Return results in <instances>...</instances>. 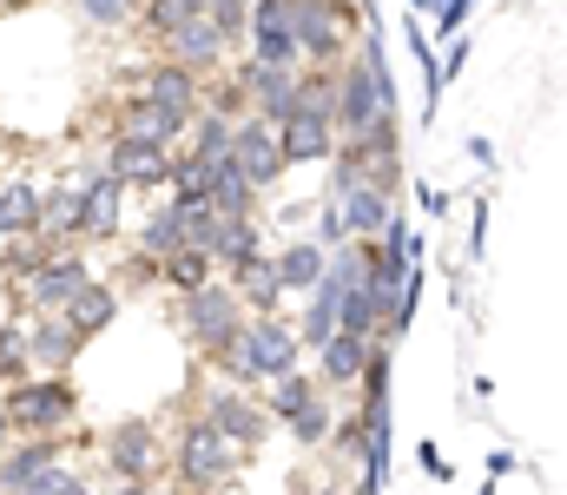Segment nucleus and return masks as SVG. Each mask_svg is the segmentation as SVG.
<instances>
[{
  "mask_svg": "<svg viewBox=\"0 0 567 495\" xmlns=\"http://www.w3.org/2000/svg\"><path fill=\"white\" fill-rule=\"evenodd\" d=\"M185 133H192V146H185V153H192V159H205V165H212V159H225V153H231V133H238V120H225V113H212V106H198Z\"/></svg>",
  "mask_w": 567,
  "mask_h": 495,
  "instance_id": "bb28decb",
  "label": "nucleus"
},
{
  "mask_svg": "<svg viewBox=\"0 0 567 495\" xmlns=\"http://www.w3.org/2000/svg\"><path fill=\"white\" fill-rule=\"evenodd\" d=\"M475 495H502V489H495V483H482V489H475Z\"/></svg>",
  "mask_w": 567,
  "mask_h": 495,
  "instance_id": "c03bdc74",
  "label": "nucleus"
},
{
  "mask_svg": "<svg viewBox=\"0 0 567 495\" xmlns=\"http://www.w3.org/2000/svg\"><path fill=\"white\" fill-rule=\"evenodd\" d=\"M290 495H310V489H303V483H290Z\"/></svg>",
  "mask_w": 567,
  "mask_h": 495,
  "instance_id": "a18cd8bd",
  "label": "nucleus"
},
{
  "mask_svg": "<svg viewBox=\"0 0 567 495\" xmlns=\"http://www.w3.org/2000/svg\"><path fill=\"white\" fill-rule=\"evenodd\" d=\"M317 396H330V390H323L317 377H303V370H284L278 383H271V396H265V410H271L278 423H290V416H303V410H310Z\"/></svg>",
  "mask_w": 567,
  "mask_h": 495,
  "instance_id": "cd10ccee",
  "label": "nucleus"
},
{
  "mask_svg": "<svg viewBox=\"0 0 567 495\" xmlns=\"http://www.w3.org/2000/svg\"><path fill=\"white\" fill-rule=\"evenodd\" d=\"M158 271H165V285H172V291H198V285H212V271H218V265H212V251H192V245H185V251H172Z\"/></svg>",
  "mask_w": 567,
  "mask_h": 495,
  "instance_id": "c756f323",
  "label": "nucleus"
},
{
  "mask_svg": "<svg viewBox=\"0 0 567 495\" xmlns=\"http://www.w3.org/2000/svg\"><path fill=\"white\" fill-rule=\"evenodd\" d=\"M126 7H145V0H126Z\"/></svg>",
  "mask_w": 567,
  "mask_h": 495,
  "instance_id": "de8ad7c7",
  "label": "nucleus"
},
{
  "mask_svg": "<svg viewBox=\"0 0 567 495\" xmlns=\"http://www.w3.org/2000/svg\"><path fill=\"white\" fill-rule=\"evenodd\" d=\"M165 47H172V60H178V66H192V73H205V66H218V60L231 53L205 13H198V20H185L178 33H165Z\"/></svg>",
  "mask_w": 567,
  "mask_h": 495,
  "instance_id": "a211bd4d",
  "label": "nucleus"
},
{
  "mask_svg": "<svg viewBox=\"0 0 567 495\" xmlns=\"http://www.w3.org/2000/svg\"><path fill=\"white\" fill-rule=\"evenodd\" d=\"M284 7H290L297 60H310V66H337V53H343V7H337V0H284Z\"/></svg>",
  "mask_w": 567,
  "mask_h": 495,
  "instance_id": "20e7f679",
  "label": "nucleus"
},
{
  "mask_svg": "<svg viewBox=\"0 0 567 495\" xmlns=\"http://www.w3.org/2000/svg\"><path fill=\"white\" fill-rule=\"evenodd\" d=\"M337 212H343V231L357 238V245H370L390 218H396V192H377V185H363V192H350V198H337Z\"/></svg>",
  "mask_w": 567,
  "mask_h": 495,
  "instance_id": "dca6fc26",
  "label": "nucleus"
},
{
  "mask_svg": "<svg viewBox=\"0 0 567 495\" xmlns=\"http://www.w3.org/2000/svg\"><path fill=\"white\" fill-rule=\"evenodd\" d=\"M468 7H475V0H468Z\"/></svg>",
  "mask_w": 567,
  "mask_h": 495,
  "instance_id": "09e8293b",
  "label": "nucleus"
},
{
  "mask_svg": "<svg viewBox=\"0 0 567 495\" xmlns=\"http://www.w3.org/2000/svg\"><path fill=\"white\" fill-rule=\"evenodd\" d=\"M245 40H251V60L297 73V40H290V7H284V0H251V27H245Z\"/></svg>",
  "mask_w": 567,
  "mask_h": 495,
  "instance_id": "6e6552de",
  "label": "nucleus"
},
{
  "mask_svg": "<svg viewBox=\"0 0 567 495\" xmlns=\"http://www.w3.org/2000/svg\"><path fill=\"white\" fill-rule=\"evenodd\" d=\"M140 251L145 265H165L172 251H185V225H178V205H158L152 218L140 225Z\"/></svg>",
  "mask_w": 567,
  "mask_h": 495,
  "instance_id": "c85d7f7f",
  "label": "nucleus"
},
{
  "mask_svg": "<svg viewBox=\"0 0 567 495\" xmlns=\"http://www.w3.org/2000/svg\"><path fill=\"white\" fill-rule=\"evenodd\" d=\"M113 495H152V489H145V483H120Z\"/></svg>",
  "mask_w": 567,
  "mask_h": 495,
  "instance_id": "79ce46f5",
  "label": "nucleus"
},
{
  "mask_svg": "<svg viewBox=\"0 0 567 495\" xmlns=\"http://www.w3.org/2000/svg\"><path fill=\"white\" fill-rule=\"evenodd\" d=\"M238 463H245V450H231L205 416L185 423V436H178V476H185V489H225L238 476Z\"/></svg>",
  "mask_w": 567,
  "mask_h": 495,
  "instance_id": "7ed1b4c3",
  "label": "nucleus"
},
{
  "mask_svg": "<svg viewBox=\"0 0 567 495\" xmlns=\"http://www.w3.org/2000/svg\"><path fill=\"white\" fill-rule=\"evenodd\" d=\"M310 238H317L323 251H343V245H350V231H343V212H337L330 198H323V212H317V231H310Z\"/></svg>",
  "mask_w": 567,
  "mask_h": 495,
  "instance_id": "72a5a7b5",
  "label": "nucleus"
},
{
  "mask_svg": "<svg viewBox=\"0 0 567 495\" xmlns=\"http://www.w3.org/2000/svg\"><path fill=\"white\" fill-rule=\"evenodd\" d=\"M106 172L120 178V185H165L172 178V153L165 146H145V140H113L106 146Z\"/></svg>",
  "mask_w": 567,
  "mask_h": 495,
  "instance_id": "9d476101",
  "label": "nucleus"
},
{
  "mask_svg": "<svg viewBox=\"0 0 567 495\" xmlns=\"http://www.w3.org/2000/svg\"><path fill=\"white\" fill-rule=\"evenodd\" d=\"M80 343H86V337H80V330L66 324L60 311H53V318H40V324H33V337H27V350H33V363H47L53 377H60V370H66V363L80 357Z\"/></svg>",
  "mask_w": 567,
  "mask_h": 495,
  "instance_id": "5701e85b",
  "label": "nucleus"
},
{
  "mask_svg": "<svg viewBox=\"0 0 567 495\" xmlns=\"http://www.w3.org/2000/svg\"><path fill=\"white\" fill-rule=\"evenodd\" d=\"M73 410H80L73 383H66V377H47V383H20V390H13L7 423H13V430H33V436H53L60 423H73Z\"/></svg>",
  "mask_w": 567,
  "mask_h": 495,
  "instance_id": "423d86ee",
  "label": "nucleus"
},
{
  "mask_svg": "<svg viewBox=\"0 0 567 495\" xmlns=\"http://www.w3.org/2000/svg\"><path fill=\"white\" fill-rule=\"evenodd\" d=\"M482 245H488V198L475 205V231H468V251H475V258H482Z\"/></svg>",
  "mask_w": 567,
  "mask_h": 495,
  "instance_id": "58836bf2",
  "label": "nucleus"
},
{
  "mask_svg": "<svg viewBox=\"0 0 567 495\" xmlns=\"http://www.w3.org/2000/svg\"><path fill=\"white\" fill-rule=\"evenodd\" d=\"M152 456H158V450H152V423H140V416H133V423H120V430L106 436V463L120 470V483H145Z\"/></svg>",
  "mask_w": 567,
  "mask_h": 495,
  "instance_id": "f3484780",
  "label": "nucleus"
},
{
  "mask_svg": "<svg viewBox=\"0 0 567 495\" xmlns=\"http://www.w3.org/2000/svg\"><path fill=\"white\" fill-rule=\"evenodd\" d=\"M271 265H278L284 298H290V291H297V298H310V291H317V278L330 271V251H323L317 238H290V245H284V251L271 258Z\"/></svg>",
  "mask_w": 567,
  "mask_h": 495,
  "instance_id": "4468645a",
  "label": "nucleus"
},
{
  "mask_svg": "<svg viewBox=\"0 0 567 495\" xmlns=\"http://www.w3.org/2000/svg\"><path fill=\"white\" fill-rule=\"evenodd\" d=\"M502 476H515V450H488V483H502Z\"/></svg>",
  "mask_w": 567,
  "mask_h": 495,
  "instance_id": "ea45409f",
  "label": "nucleus"
},
{
  "mask_svg": "<svg viewBox=\"0 0 567 495\" xmlns=\"http://www.w3.org/2000/svg\"><path fill=\"white\" fill-rule=\"evenodd\" d=\"M53 463H60V443H53V436H33V443L7 450V456H0V495H27L33 476H47Z\"/></svg>",
  "mask_w": 567,
  "mask_h": 495,
  "instance_id": "2eb2a0df",
  "label": "nucleus"
},
{
  "mask_svg": "<svg viewBox=\"0 0 567 495\" xmlns=\"http://www.w3.org/2000/svg\"><path fill=\"white\" fill-rule=\"evenodd\" d=\"M278 140H284V159L290 165H317V159H337V120L330 113H310V106H297L290 120L278 126Z\"/></svg>",
  "mask_w": 567,
  "mask_h": 495,
  "instance_id": "1a4fd4ad",
  "label": "nucleus"
},
{
  "mask_svg": "<svg viewBox=\"0 0 567 495\" xmlns=\"http://www.w3.org/2000/svg\"><path fill=\"white\" fill-rule=\"evenodd\" d=\"M145 100H158V106H178V113H198V106H205V73H192V66L165 60V66H152V80H145Z\"/></svg>",
  "mask_w": 567,
  "mask_h": 495,
  "instance_id": "6ab92c4d",
  "label": "nucleus"
},
{
  "mask_svg": "<svg viewBox=\"0 0 567 495\" xmlns=\"http://www.w3.org/2000/svg\"><path fill=\"white\" fill-rule=\"evenodd\" d=\"M205 423H212V430H218L231 450H245V456H251V450L271 436V423H278V416H271L265 403H251L245 390H212V403H205Z\"/></svg>",
  "mask_w": 567,
  "mask_h": 495,
  "instance_id": "0eeeda50",
  "label": "nucleus"
},
{
  "mask_svg": "<svg viewBox=\"0 0 567 495\" xmlns=\"http://www.w3.org/2000/svg\"><path fill=\"white\" fill-rule=\"evenodd\" d=\"M185 126H192V113H178V106H158V100H133L126 106V140H145V146H178L185 140Z\"/></svg>",
  "mask_w": 567,
  "mask_h": 495,
  "instance_id": "ddd939ff",
  "label": "nucleus"
},
{
  "mask_svg": "<svg viewBox=\"0 0 567 495\" xmlns=\"http://www.w3.org/2000/svg\"><path fill=\"white\" fill-rule=\"evenodd\" d=\"M231 291H238V305H251L258 318H278V305H284V285H278V265L258 251L251 265H238L231 271Z\"/></svg>",
  "mask_w": 567,
  "mask_h": 495,
  "instance_id": "412c9836",
  "label": "nucleus"
},
{
  "mask_svg": "<svg viewBox=\"0 0 567 495\" xmlns=\"http://www.w3.org/2000/svg\"><path fill=\"white\" fill-rule=\"evenodd\" d=\"M258 251H265V231H258V218H218V231H212V265L238 271V265H251Z\"/></svg>",
  "mask_w": 567,
  "mask_h": 495,
  "instance_id": "4be33fe9",
  "label": "nucleus"
},
{
  "mask_svg": "<svg viewBox=\"0 0 567 495\" xmlns=\"http://www.w3.org/2000/svg\"><path fill=\"white\" fill-rule=\"evenodd\" d=\"M80 13H86L93 27H126L133 7H126V0H80Z\"/></svg>",
  "mask_w": 567,
  "mask_h": 495,
  "instance_id": "c9c22d12",
  "label": "nucleus"
},
{
  "mask_svg": "<svg viewBox=\"0 0 567 495\" xmlns=\"http://www.w3.org/2000/svg\"><path fill=\"white\" fill-rule=\"evenodd\" d=\"M310 495H343V489H337V483H317V489H310Z\"/></svg>",
  "mask_w": 567,
  "mask_h": 495,
  "instance_id": "37998d69",
  "label": "nucleus"
},
{
  "mask_svg": "<svg viewBox=\"0 0 567 495\" xmlns=\"http://www.w3.org/2000/svg\"><path fill=\"white\" fill-rule=\"evenodd\" d=\"M33 231H40V192H33V178H13L0 192V238L13 245V238H33Z\"/></svg>",
  "mask_w": 567,
  "mask_h": 495,
  "instance_id": "a878e982",
  "label": "nucleus"
},
{
  "mask_svg": "<svg viewBox=\"0 0 567 495\" xmlns=\"http://www.w3.org/2000/svg\"><path fill=\"white\" fill-rule=\"evenodd\" d=\"M20 363H27V330H20V324H7V330H0V370L13 377Z\"/></svg>",
  "mask_w": 567,
  "mask_h": 495,
  "instance_id": "e433bc0d",
  "label": "nucleus"
},
{
  "mask_svg": "<svg viewBox=\"0 0 567 495\" xmlns=\"http://www.w3.org/2000/svg\"><path fill=\"white\" fill-rule=\"evenodd\" d=\"M205 20L218 27L225 47H245V27H251V0H205Z\"/></svg>",
  "mask_w": 567,
  "mask_h": 495,
  "instance_id": "7c9ffc66",
  "label": "nucleus"
},
{
  "mask_svg": "<svg viewBox=\"0 0 567 495\" xmlns=\"http://www.w3.org/2000/svg\"><path fill=\"white\" fill-rule=\"evenodd\" d=\"M245 330V305H238V291L231 285H198V291H185V337L205 350V357H225L231 350V337Z\"/></svg>",
  "mask_w": 567,
  "mask_h": 495,
  "instance_id": "f03ea898",
  "label": "nucleus"
},
{
  "mask_svg": "<svg viewBox=\"0 0 567 495\" xmlns=\"http://www.w3.org/2000/svg\"><path fill=\"white\" fill-rule=\"evenodd\" d=\"M60 318L80 330V337H100V330L120 318V298H113V291H106L100 278H86V285H80V298H73V305H66Z\"/></svg>",
  "mask_w": 567,
  "mask_h": 495,
  "instance_id": "b1692460",
  "label": "nucleus"
},
{
  "mask_svg": "<svg viewBox=\"0 0 567 495\" xmlns=\"http://www.w3.org/2000/svg\"><path fill=\"white\" fill-rule=\"evenodd\" d=\"M80 285H86V265H80V258H53V265H40V271L27 278V291H33L40 311H66V305L80 298Z\"/></svg>",
  "mask_w": 567,
  "mask_h": 495,
  "instance_id": "aec40b11",
  "label": "nucleus"
},
{
  "mask_svg": "<svg viewBox=\"0 0 567 495\" xmlns=\"http://www.w3.org/2000/svg\"><path fill=\"white\" fill-rule=\"evenodd\" d=\"M0 7H27V0H0Z\"/></svg>",
  "mask_w": 567,
  "mask_h": 495,
  "instance_id": "49530a36",
  "label": "nucleus"
},
{
  "mask_svg": "<svg viewBox=\"0 0 567 495\" xmlns=\"http://www.w3.org/2000/svg\"><path fill=\"white\" fill-rule=\"evenodd\" d=\"M416 463H423V476H435V483H449V456H442L435 443H423V450H416Z\"/></svg>",
  "mask_w": 567,
  "mask_h": 495,
  "instance_id": "4c0bfd02",
  "label": "nucleus"
},
{
  "mask_svg": "<svg viewBox=\"0 0 567 495\" xmlns=\"http://www.w3.org/2000/svg\"><path fill=\"white\" fill-rule=\"evenodd\" d=\"M303 343H297V324L284 318H245V330L231 337V350L218 357L238 383H278L284 370H297Z\"/></svg>",
  "mask_w": 567,
  "mask_h": 495,
  "instance_id": "f257e3e1",
  "label": "nucleus"
},
{
  "mask_svg": "<svg viewBox=\"0 0 567 495\" xmlns=\"http://www.w3.org/2000/svg\"><path fill=\"white\" fill-rule=\"evenodd\" d=\"M27 495H93L86 489V483H80V476H66V470H60V463H53V470H47V476H33V489Z\"/></svg>",
  "mask_w": 567,
  "mask_h": 495,
  "instance_id": "f704fd0d",
  "label": "nucleus"
},
{
  "mask_svg": "<svg viewBox=\"0 0 567 495\" xmlns=\"http://www.w3.org/2000/svg\"><path fill=\"white\" fill-rule=\"evenodd\" d=\"M80 198H86V185L73 178V185H60V192H40V238L47 245H60V238H73L80 231Z\"/></svg>",
  "mask_w": 567,
  "mask_h": 495,
  "instance_id": "393cba45",
  "label": "nucleus"
},
{
  "mask_svg": "<svg viewBox=\"0 0 567 495\" xmlns=\"http://www.w3.org/2000/svg\"><path fill=\"white\" fill-rule=\"evenodd\" d=\"M370 350H377V337H350V330H337V337L317 350V383H323V390H357Z\"/></svg>",
  "mask_w": 567,
  "mask_h": 495,
  "instance_id": "9b49d317",
  "label": "nucleus"
},
{
  "mask_svg": "<svg viewBox=\"0 0 567 495\" xmlns=\"http://www.w3.org/2000/svg\"><path fill=\"white\" fill-rule=\"evenodd\" d=\"M231 165H238V172H245V185H251V192H271V185H278L284 178V140H278V126H271V120H258V113H245V120H238V133H231Z\"/></svg>",
  "mask_w": 567,
  "mask_h": 495,
  "instance_id": "39448f33",
  "label": "nucleus"
},
{
  "mask_svg": "<svg viewBox=\"0 0 567 495\" xmlns=\"http://www.w3.org/2000/svg\"><path fill=\"white\" fill-rule=\"evenodd\" d=\"M330 430H337V410H330V396H317V403H310L303 416H290V436H297L303 450H317V443H323Z\"/></svg>",
  "mask_w": 567,
  "mask_h": 495,
  "instance_id": "2f4dec72",
  "label": "nucleus"
},
{
  "mask_svg": "<svg viewBox=\"0 0 567 495\" xmlns=\"http://www.w3.org/2000/svg\"><path fill=\"white\" fill-rule=\"evenodd\" d=\"M80 185H86V198H80V231H86V238H120V205H126V185H120L113 172L80 178Z\"/></svg>",
  "mask_w": 567,
  "mask_h": 495,
  "instance_id": "f8f14e48",
  "label": "nucleus"
},
{
  "mask_svg": "<svg viewBox=\"0 0 567 495\" xmlns=\"http://www.w3.org/2000/svg\"><path fill=\"white\" fill-rule=\"evenodd\" d=\"M13 450V423H7V410H0V456Z\"/></svg>",
  "mask_w": 567,
  "mask_h": 495,
  "instance_id": "a19ab883",
  "label": "nucleus"
},
{
  "mask_svg": "<svg viewBox=\"0 0 567 495\" xmlns=\"http://www.w3.org/2000/svg\"><path fill=\"white\" fill-rule=\"evenodd\" d=\"M205 13V0H145V27L152 33H178L185 20H198Z\"/></svg>",
  "mask_w": 567,
  "mask_h": 495,
  "instance_id": "473e14b6",
  "label": "nucleus"
}]
</instances>
